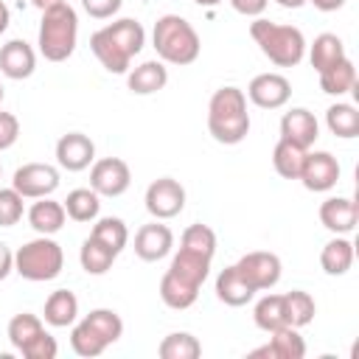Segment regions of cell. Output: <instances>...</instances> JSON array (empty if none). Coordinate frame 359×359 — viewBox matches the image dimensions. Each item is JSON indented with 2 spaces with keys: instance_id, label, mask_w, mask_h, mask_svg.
Instances as JSON below:
<instances>
[{
  "instance_id": "40",
  "label": "cell",
  "mask_w": 359,
  "mask_h": 359,
  "mask_svg": "<svg viewBox=\"0 0 359 359\" xmlns=\"http://www.w3.org/2000/svg\"><path fill=\"white\" fill-rule=\"evenodd\" d=\"M25 213L22 196L14 188H0V227H14Z\"/></svg>"
},
{
  "instance_id": "37",
  "label": "cell",
  "mask_w": 359,
  "mask_h": 359,
  "mask_svg": "<svg viewBox=\"0 0 359 359\" xmlns=\"http://www.w3.org/2000/svg\"><path fill=\"white\" fill-rule=\"evenodd\" d=\"M45 331V325H42V320L36 317V314H28V311H22V314H14L11 320H8V342L14 345V351H22L36 334H42Z\"/></svg>"
},
{
  "instance_id": "20",
  "label": "cell",
  "mask_w": 359,
  "mask_h": 359,
  "mask_svg": "<svg viewBox=\"0 0 359 359\" xmlns=\"http://www.w3.org/2000/svg\"><path fill=\"white\" fill-rule=\"evenodd\" d=\"M126 84L135 95H151V93H160L168 84V70L160 59H151V62H143L135 70H129Z\"/></svg>"
},
{
  "instance_id": "50",
  "label": "cell",
  "mask_w": 359,
  "mask_h": 359,
  "mask_svg": "<svg viewBox=\"0 0 359 359\" xmlns=\"http://www.w3.org/2000/svg\"><path fill=\"white\" fill-rule=\"evenodd\" d=\"M196 6H205V8H213V6H219L222 0H194Z\"/></svg>"
},
{
  "instance_id": "39",
  "label": "cell",
  "mask_w": 359,
  "mask_h": 359,
  "mask_svg": "<svg viewBox=\"0 0 359 359\" xmlns=\"http://www.w3.org/2000/svg\"><path fill=\"white\" fill-rule=\"evenodd\" d=\"M180 244H182V250L199 252V255H205V258L213 261V252H216V233H213L208 224H191V227H185Z\"/></svg>"
},
{
  "instance_id": "38",
  "label": "cell",
  "mask_w": 359,
  "mask_h": 359,
  "mask_svg": "<svg viewBox=\"0 0 359 359\" xmlns=\"http://www.w3.org/2000/svg\"><path fill=\"white\" fill-rule=\"evenodd\" d=\"M70 348H73L79 356L93 359V356H101V353L107 351V342L81 320V323L73 325V331H70Z\"/></svg>"
},
{
  "instance_id": "23",
  "label": "cell",
  "mask_w": 359,
  "mask_h": 359,
  "mask_svg": "<svg viewBox=\"0 0 359 359\" xmlns=\"http://www.w3.org/2000/svg\"><path fill=\"white\" fill-rule=\"evenodd\" d=\"M168 272H174L177 278H182V280H188V283H194V286L202 289V283L208 280V272H210V258L180 247V252L171 258Z\"/></svg>"
},
{
  "instance_id": "26",
  "label": "cell",
  "mask_w": 359,
  "mask_h": 359,
  "mask_svg": "<svg viewBox=\"0 0 359 359\" xmlns=\"http://www.w3.org/2000/svg\"><path fill=\"white\" fill-rule=\"evenodd\" d=\"M160 297H163V303H165L168 309L182 311V309H188V306L196 303L199 286H194V283L177 278L174 272H165V275L160 278Z\"/></svg>"
},
{
  "instance_id": "51",
  "label": "cell",
  "mask_w": 359,
  "mask_h": 359,
  "mask_svg": "<svg viewBox=\"0 0 359 359\" xmlns=\"http://www.w3.org/2000/svg\"><path fill=\"white\" fill-rule=\"evenodd\" d=\"M3 95H6V93H3V84H0V104H3Z\"/></svg>"
},
{
  "instance_id": "42",
  "label": "cell",
  "mask_w": 359,
  "mask_h": 359,
  "mask_svg": "<svg viewBox=\"0 0 359 359\" xmlns=\"http://www.w3.org/2000/svg\"><path fill=\"white\" fill-rule=\"evenodd\" d=\"M17 137H20V121H17V115L0 109V151L11 149L17 143Z\"/></svg>"
},
{
  "instance_id": "49",
  "label": "cell",
  "mask_w": 359,
  "mask_h": 359,
  "mask_svg": "<svg viewBox=\"0 0 359 359\" xmlns=\"http://www.w3.org/2000/svg\"><path fill=\"white\" fill-rule=\"evenodd\" d=\"M278 6H283V8H300L306 0H275Z\"/></svg>"
},
{
  "instance_id": "17",
  "label": "cell",
  "mask_w": 359,
  "mask_h": 359,
  "mask_svg": "<svg viewBox=\"0 0 359 359\" xmlns=\"http://www.w3.org/2000/svg\"><path fill=\"white\" fill-rule=\"evenodd\" d=\"M356 219H359V205L351 196H328L320 205L323 227L337 233V236H348L356 227Z\"/></svg>"
},
{
  "instance_id": "18",
  "label": "cell",
  "mask_w": 359,
  "mask_h": 359,
  "mask_svg": "<svg viewBox=\"0 0 359 359\" xmlns=\"http://www.w3.org/2000/svg\"><path fill=\"white\" fill-rule=\"evenodd\" d=\"M250 356H269V359H303L306 356V342L297 334V328L283 325L278 331H272V339L255 351H250Z\"/></svg>"
},
{
  "instance_id": "8",
  "label": "cell",
  "mask_w": 359,
  "mask_h": 359,
  "mask_svg": "<svg viewBox=\"0 0 359 359\" xmlns=\"http://www.w3.org/2000/svg\"><path fill=\"white\" fill-rule=\"evenodd\" d=\"M236 269H238V275H241L255 292L272 289V286L280 280V272H283L280 258H278L275 252H266V250H255V252L241 255L238 264H236Z\"/></svg>"
},
{
  "instance_id": "21",
  "label": "cell",
  "mask_w": 359,
  "mask_h": 359,
  "mask_svg": "<svg viewBox=\"0 0 359 359\" xmlns=\"http://www.w3.org/2000/svg\"><path fill=\"white\" fill-rule=\"evenodd\" d=\"M255 289L238 275L236 264L233 266H224L216 278V297L224 303V306H247L252 300Z\"/></svg>"
},
{
  "instance_id": "30",
  "label": "cell",
  "mask_w": 359,
  "mask_h": 359,
  "mask_svg": "<svg viewBox=\"0 0 359 359\" xmlns=\"http://www.w3.org/2000/svg\"><path fill=\"white\" fill-rule=\"evenodd\" d=\"M62 205H65V213L73 222H93V219H98L101 196L93 188H73Z\"/></svg>"
},
{
  "instance_id": "27",
  "label": "cell",
  "mask_w": 359,
  "mask_h": 359,
  "mask_svg": "<svg viewBox=\"0 0 359 359\" xmlns=\"http://www.w3.org/2000/svg\"><path fill=\"white\" fill-rule=\"evenodd\" d=\"M115 258H118V252L115 250H109L107 244H101L98 238H84V244H81V250H79V261H81V269L87 272V275H104V272H109L112 269V264H115Z\"/></svg>"
},
{
  "instance_id": "3",
  "label": "cell",
  "mask_w": 359,
  "mask_h": 359,
  "mask_svg": "<svg viewBox=\"0 0 359 359\" xmlns=\"http://www.w3.org/2000/svg\"><path fill=\"white\" fill-rule=\"evenodd\" d=\"M79 39V14L70 3H59L42 11L36 45L48 62H65L73 56Z\"/></svg>"
},
{
  "instance_id": "7",
  "label": "cell",
  "mask_w": 359,
  "mask_h": 359,
  "mask_svg": "<svg viewBox=\"0 0 359 359\" xmlns=\"http://www.w3.org/2000/svg\"><path fill=\"white\" fill-rule=\"evenodd\" d=\"M11 188L22 199H42L59 188V171L50 163H25L14 171Z\"/></svg>"
},
{
  "instance_id": "13",
  "label": "cell",
  "mask_w": 359,
  "mask_h": 359,
  "mask_svg": "<svg viewBox=\"0 0 359 359\" xmlns=\"http://www.w3.org/2000/svg\"><path fill=\"white\" fill-rule=\"evenodd\" d=\"M56 163L65 171H84L95 163V143L81 132H67L56 140Z\"/></svg>"
},
{
  "instance_id": "35",
  "label": "cell",
  "mask_w": 359,
  "mask_h": 359,
  "mask_svg": "<svg viewBox=\"0 0 359 359\" xmlns=\"http://www.w3.org/2000/svg\"><path fill=\"white\" fill-rule=\"evenodd\" d=\"M90 236L98 238L101 244H107V247L115 250V252H121V250L126 247V241H129L126 222L118 219V216H104V219H98V222L93 224V233H90Z\"/></svg>"
},
{
  "instance_id": "31",
  "label": "cell",
  "mask_w": 359,
  "mask_h": 359,
  "mask_svg": "<svg viewBox=\"0 0 359 359\" xmlns=\"http://www.w3.org/2000/svg\"><path fill=\"white\" fill-rule=\"evenodd\" d=\"M252 320H255V325H258L261 331H266V334H272V331L289 325V323H286V309H283V294H264V297L255 303V309H252Z\"/></svg>"
},
{
  "instance_id": "15",
  "label": "cell",
  "mask_w": 359,
  "mask_h": 359,
  "mask_svg": "<svg viewBox=\"0 0 359 359\" xmlns=\"http://www.w3.org/2000/svg\"><path fill=\"white\" fill-rule=\"evenodd\" d=\"M171 247H174V233L168 224H160V219L143 224L135 233V255L140 261H160L171 252Z\"/></svg>"
},
{
  "instance_id": "25",
  "label": "cell",
  "mask_w": 359,
  "mask_h": 359,
  "mask_svg": "<svg viewBox=\"0 0 359 359\" xmlns=\"http://www.w3.org/2000/svg\"><path fill=\"white\" fill-rule=\"evenodd\" d=\"M320 266L325 275H345L353 266V241L345 236L331 238L320 252Z\"/></svg>"
},
{
  "instance_id": "14",
  "label": "cell",
  "mask_w": 359,
  "mask_h": 359,
  "mask_svg": "<svg viewBox=\"0 0 359 359\" xmlns=\"http://www.w3.org/2000/svg\"><path fill=\"white\" fill-rule=\"evenodd\" d=\"M317 135H320V123H317L311 109L292 107L289 112H283V118H280V137L283 140H289L300 149H311Z\"/></svg>"
},
{
  "instance_id": "19",
  "label": "cell",
  "mask_w": 359,
  "mask_h": 359,
  "mask_svg": "<svg viewBox=\"0 0 359 359\" xmlns=\"http://www.w3.org/2000/svg\"><path fill=\"white\" fill-rule=\"evenodd\" d=\"M65 219H67L65 205L56 202V199H50V196H42V199H36V202L28 208V224H31L39 236H53V233H59V230L65 227Z\"/></svg>"
},
{
  "instance_id": "12",
  "label": "cell",
  "mask_w": 359,
  "mask_h": 359,
  "mask_svg": "<svg viewBox=\"0 0 359 359\" xmlns=\"http://www.w3.org/2000/svg\"><path fill=\"white\" fill-rule=\"evenodd\" d=\"M292 95V84L280 73H261L250 81L247 98L261 109H280Z\"/></svg>"
},
{
  "instance_id": "9",
  "label": "cell",
  "mask_w": 359,
  "mask_h": 359,
  "mask_svg": "<svg viewBox=\"0 0 359 359\" xmlns=\"http://www.w3.org/2000/svg\"><path fill=\"white\" fill-rule=\"evenodd\" d=\"M143 202H146V210L154 219H160V222L163 219H174L185 208V188L174 177H160L146 188Z\"/></svg>"
},
{
  "instance_id": "46",
  "label": "cell",
  "mask_w": 359,
  "mask_h": 359,
  "mask_svg": "<svg viewBox=\"0 0 359 359\" xmlns=\"http://www.w3.org/2000/svg\"><path fill=\"white\" fill-rule=\"evenodd\" d=\"M306 3H311L317 11H339L345 6V0H306Z\"/></svg>"
},
{
  "instance_id": "11",
  "label": "cell",
  "mask_w": 359,
  "mask_h": 359,
  "mask_svg": "<svg viewBox=\"0 0 359 359\" xmlns=\"http://www.w3.org/2000/svg\"><path fill=\"white\" fill-rule=\"evenodd\" d=\"M297 180L303 182L306 191H314V194L331 191L339 182V163L331 151H306Z\"/></svg>"
},
{
  "instance_id": "45",
  "label": "cell",
  "mask_w": 359,
  "mask_h": 359,
  "mask_svg": "<svg viewBox=\"0 0 359 359\" xmlns=\"http://www.w3.org/2000/svg\"><path fill=\"white\" fill-rule=\"evenodd\" d=\"M14 272V252L8 250L6 241H0V280H6Z\"/></svg>"
},
{
  "instance_id": "5",
  "label": "cell",
  "mask_w": 359,
  "mask_h": 359,
  "mask_svg": "<svg viewBox=\"0 0 359 359\" xmlns=\"http://www.w3.org/2000/svg\"><path fill=\"white\" fill-rule=\"evenodd\" d=\"M250 36L261 48V53L278 67H294L306 56V36L294 25H280L258 17L255 22H250Z\"/></svg>"
},
{
  "instance_id": "33",
  "label": "cell",
  "mask_w": 359,
  "mask_h": 359,
  "mask_svg": "<svg viewBox=\"0 0 359 359\" xmlns=\"http://www.w3.org/2000/svg\"><path fill=\"white\" fill-rule=\"evenodd\" d=\"M283 309H286V323H289L292 328L309 325V323L314 320V314H317L314 297H311L309 292H303V289L286 292V294H283Z\"/></svg>"
},
{
  "instance_id": "24",
  "label": "cell",
  "mask_w": 359,
  "mask_h": 359,
  "mask_svg": "<svg viewBox=\"0 0 359 359\" xmlns=\"http://www.w3.org/2000/svg\"><path fill=\"white\" fill-rule=\"evenodd\" d=\"M345 56H348V53H345V45H342V39H339L337 34H320V36H314V42H311V48H309V62H311V67H314L317 73L334 67V65L342 62Z\"/></svg>"
},
{
  "instance_id": "34",
  "label": "cell",
  "mask_w": 359,
  "mask_h": 359,
  "mask_svg": "<svg viewBox=\"0 0 359 359\" xmlns=\"http://www.w3.org/2000/svg\"><path fill=\"white\" fill-rule=\"evenodd\" d=\"M157 353H160L163 359H196V356L202 353V345H199V339H196L194 334H188V331H174V334H168V337L160 342Z\"/></svg>"
},
{
  "instance_id": "36",
  "label": "cell",
  "mask_w": 359,
  "mask_h": 359,
  "mask_svg": "<svg viewBox=\"0 0 359 359\" xmlns=\"http://www.w3.org/2000/svg\"><path fill=\"white\" fill-rule=\"evenodd\" d=\"M84 323H87L107 345L118 342L121 334H123V320H121L118 311H112V309H93V311L84 317Z\"/></svg>"
},
{
  "instance_id": "43",
  "label": "cell",
  "mask_w": 359,
  "mask_h": 359,
  "mask_svg": "<svg viewBox=\"0 0 359 359\" xmlns=\"http://www.w3.org/2000/svg\"><path fill=\"white\" fill-rule=\"evenodd\" d=\"M81 6H84V11H87L90 17L107 20V17H112V14L121 11L123 0H81Z\"/></svg>"
},
{
  "instance_id": "10",
  "label": "cell",
  "mask_w": 359,
  "mask_h": 359,
  "mask_svg": "<svg viewBox=\"0 0 359 359\" xmlns=\"http://www.w3.org/2000/svg\"><path fill=\"white\" fill-rule=\"evenodd\" d=\"M132 185V171L121 157H101L90 168V188L98 196H121Z\"/></svg>"
},
{
  "instance_id": "28",
  "label": "cell",
  "mask_w": 359,
  "mask_h": 359,
  "mask_svg": "<svg viewBox=\"0 0 359 359\" xmlns=\"http://www.w3.org/2000/svg\"><path fill=\"white\" fill-rule=\"evenodd\" d=\"M317 76H320V90L328 95H345L348 90H356V67L348 56Z\"/></svg>"
},
{
  "instance_id": "2",
  "label": "cell",
  "mask_w": 359,
  "mask_h": 359,
  "mask_svg": "<svg viewBox=\"0 0 359 359\" xmlns=\"http://www.w3.org/2000/svg\"><path fill=\"white\" fill-rule=\"evenodd\" d=\"M208 132L213 135L216 143H224V146H236L250 135V112H247L244 90L227 84L210 95Z\"/></svg>"
},
{
  "instance_id": "48",
  "label": "cell",
  "mask_w": 359,
  "mask_h": 359,
  "mask_svg": "<svg viewBox=\"0 0 359 359\" xmlns=\"http://www.w3.org/2000/svg\"><path fill=\"white\" fill-rule=\"evenodd\" d=\"M39 11H45V8H53V6H59V3H67V0H31Z\"/></svg>"
},
{
  "instance_id": "41",
  "label": "cell",
  "mask_w": 359,
  "mask_h": 359,
  "mask_svg": "<svg viewBox=\"0 0 359 359\" xmlns=\"http://www.w3.org/2000/svg\"><path fill=\"white\" fill-rule=\"evenodd\" d=\"M20 353H22L25 359H56L59 345H56V339H53L48 331H42V334H36Z\"/></svg>"
},
{
  "instance_id": "44",
  "label": "cell",
  "mask_w": 359,
  "mask_h": 359,
  "mask_svg": "<svg viewBox=\"0 0 359 359\" xmlns=\"http://www.w3.org/2000/svg\"><path fill=\"white\" fill-rule=\"evenodd\" d=\"M266 3L269 0H230L233 11H238L244 17H261L266 11Z\"/></svg>"
},
{
  "instance_id": "22",
  "label": "cell",
  "mask_w": 359,
  "mask_h": 359,
  "mask_svg": "<svg viewBox=\"0 0 359 359\" xmlns=\"http://www.w3.org/2000/svg\"><path fill=\"white\" fill-rule=\"evenodd\" d=\"M45 323L53 328H67L76 323L79 317V297L70 289H56L50 292V297L45 300V311H42Z\"/></svg>"
},
{
  "instance_id": "32",
  "label": "cell",
  "mask_w": 359,
  "mask_h": 359,
  "mask_svg": "<svg viewBox=\"0 0 359 359\" xmlns=\"http://www.w3.org/2000/svg\"><path fill=\"white\" fill-rule=\"evenodd\" d=\"M306 151L309 149H300L289 140H278L275 149H272V165L275 171L283 177V180H297L300 177V168H303V160H306Z\"/></svg>"
},
{
  "instance_id": "4",
  "label": "cell",
  "mask_w": 359,
  "mask_h": 359,
  "mask_svg": "<svg viewBox=\"0 0 359 359\" xmlns=\"http://www.w3.org/2000/svg\"><path fill=\"white\" fill-rule=\"evenodd\" d=\"M151 45L160 62H168V65H191L199 59V50H202L196 28L180 14H163L154 22Z\"/></svg>"
},
{
  "instance_id": "1",
  "label": "cell",
  "mask_w": 359,
  "mask_h": 359,
  "mask_svg": "<svg viewBox=\"0 0 359 359\" xmlns=\"http://www.w3.org/2000/svg\"><path fill=\"white\" fill-rule=\"evenodd\" d=\"M143 45H146V31L132 17L115 20L90 36V50L95 53V59L104 65V70L118 76L129 73V65L143 50Z\"/></svg>"
},
{
  "instance_id": "47",
  "label": "cell",
  "mask_w": 359,
  "mask_h": 359,
  "mask_svg": "<svg viewBox=\"0 0 359 359\" xmlns=\"http://www.w3.org/2000/svg\"><path fill=\"white\" fill-rule=\"evenodd\" d=\"M8 22H11V11H8V6L0 0V34L8 28Z\"/></svg>"
},
{
  "instance_id": "6",
  "label": "cell",
  "mask_w": 359,
  "mask_h": 359,
  "mask_svg": "<svg viewBox=\"0 0 359 359\" xmlns=\"http://www.w3.org/2000/svg\"><path fill=\"white\" fill-rule=\"evenodd\" d=\"M62 266H65V252L50 236L31 238L14 252V272L34 283L53 280L62 272Z\"/></svg>"
},
{
  "instance_id": "16",
  "label": "cell",
  "mask_w": 359,
  "mask_h": 359,
  "mask_svg": "<svg viewBox=\"0 0 359 359\" xmlns=\"http://www.w3.org/2000/svg\"><path fill=\"white\" fill-rule=\"evenodd\" d=\"M36 70V53L25 39H8L0 48V73L11 81H22Z\"/></svg>"
},
{
  "instance_id": "52",
  "label": "cell",
  "mask_w": 359,
  "mask_h": 359,
  "mask_svg": "<svg viewBox=\"0 0 359 359\" xmlns=\"http://www.w3.org/2000/svg\"><path fill=\"white\" fill-rule=\"evenodd\" d=\"M0 171H3V168H0Z\"/></svg>"
},
{
  "instance_id": "29",
  "label": "cell",
  "mask_w": 359,
  "mask_h": 359,
  "mask_svg": "<svg viewBox=\"0 0 359 359\" xmlns=\"http://www.w3.org/2000/svg\"><path fill=\"white\" fill-rule=\"evenodd\" d=\"M325 126L331 129V135L342 137V140H351L359 135V112L353 104H345V101H337L325 109Z\"/></svg>"
}]
</instances>
